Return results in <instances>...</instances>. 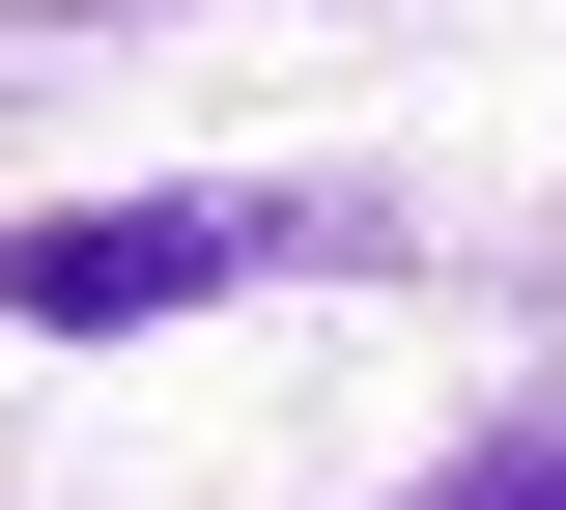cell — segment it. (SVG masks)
<instances>
[{
  "instance_id": "1",
  "label": "cell",
  "mask_w": 566,
  "mask_h": 510,
  "mask_svg": "<svg viewBox=\"0 0 566 510\" xmlns=\"http://www.w3.org/2000/svg\"><path fill=\"white\" fill-rule=\"evenodd\" d=\"M312 256H368V227H312V199H85V227H0V312L29 341H142V312L312 284Z\"/></svg>"
},
{
  "instance_id": "2",
  "label": "cell",
  "mask_w": 566,
  "mask_h": 510,
  "mask_svg": "<svg viewBox=\"0 0 566 510\" xmlns=\"http://www.w3.org/2000/svg\"><path fill=\"white\" fill-rule=\"evenodd\" d=\"M397 510H566V426H510V454H453V482H397Z\"/></svg>"
}]
</instances>
